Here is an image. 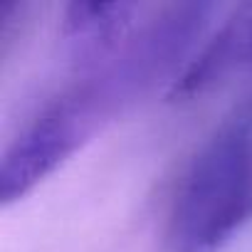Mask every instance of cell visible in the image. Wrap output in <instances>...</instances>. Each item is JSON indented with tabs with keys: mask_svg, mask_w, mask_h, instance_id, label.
Returning <instances> with one entry per match:
<instances>
[{
	"mask_svg": "<svg viewBox=\"0 0 252 252\" xmlns=\"http://www.w3.org/2000/svg\"><path fill=\"white\" fill-rule=\"evenodd\" d=\"M252 220V94L213 129L168 210L171 252H220Z\"/></svg>",
	"mask_w": 252,
	"mask_h": 252,
	"instance_id": "6da1fadb",
	"label": "cell"
},
{
	"mask_svg": "<svg viewBox=\"0 0 252 252\" xmlns=\"http://www.w3.org/2000/svg\"><path fill=\"white\" fill-rule=\"evenodd\" d=\"M144 89L121 57H109L50 99L3 154L0 203L10 205L35 190Z\"/></svg>",
	"mask_w": 252,
	"mask_h": 252,
	"instance_id": "7a4b0ae2",
	"label": "cell"
},
{
	"mask_svg": "<svg viewBox=\"0 0 252 252\" xmlns=\"http://www.w3.org/2000/svg\"><path fill=\"white\" fill-rule=\"evenodd\" d=\"M252 74V3H240L198 47V52L173 74L166 99L171 104L193 101L215 87Z\"/></svg>",
	"mask_w": 252,
	"mask_h": 252,
	"instance_id": "3957f363",
	"label": "cell"
},
{
	"mask_svg": "<svg viewBox=\"0 0 252 252\" xmlns=\"http://www.w3.org/2000/svg\"><path fill=\"white\" fill-rule=\"evenodd\" d=\"M136 15L141 5L136 3H84L74 0L62 8L60 32L64 42L79 55V60H106L134 35Z\"/></svg>",
	"mask_w": 252,
	"mask_h": 252,
	"instance_id": "277c9868",
	"label": "cell"
}]
</instances>
